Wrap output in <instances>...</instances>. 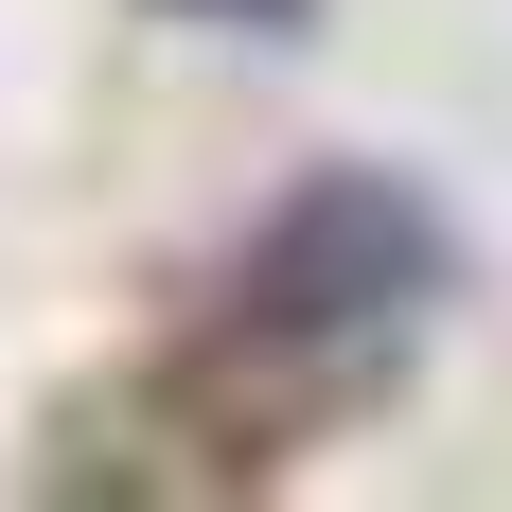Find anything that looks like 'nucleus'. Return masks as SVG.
Here are the masks:
<instances>
[{"label":"nucleus","mask_w":512,"mask_h":512,"mask_svg":"<svg viewBox=\"0 0 512 512\" xmlns=\"http://www.w3.org/2000/svg\"><path fill=\"white\" fill-rule=\"evenodd\" d=\"M159 18H230V36H301V0H159Z\"/></svg>","instance_id":"obj_2"},{"label":"nucleus","mask_w":512,"mask_h":512,"mask_svg":"<svg viewBox=\"0 0 512 512\" xmlns=\"http://www.w3.org/2000/svg\"><path fill=\"white\" fill-rule=\"evenodd\" d=\"M442 283H460V230H442L389 159H318L301 195L230 248L212 354H248V371H371V354H407V318L442 301Z\"/></svg>","instance_id":"obj_1"}]
</instances>
